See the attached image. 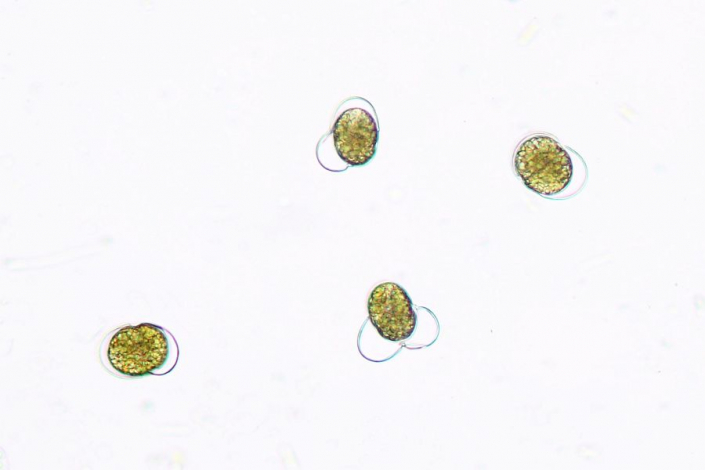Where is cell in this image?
<instances>
[{
	"label": "cell",
	"instance_id": "cell-1",
	"mask_svg": "<svg viewBox=\"0 0 705 470\" xmlns=\"http://www.w3.org/2000/svg\"><path fill=\"white\" fill-rule=\"evenodd\" d=\"M514 170L526 188L553 200L578 195L588 181V168L581 155L544 133L526 136L517 145Z\"/></svg>",
	"mask_w": 705,
	"mask_h": 470
},
{
	"label": "cell",
	"instance_id": "cell-3",
	"mask_svg": "<svg viewBox=\"0 0 705 470\" xmlns=\"http://www.w3.org/2000/svg\"><path fill=\"white\" fill-rule=\"evenodd\" d=\"M336 116L331 129L332 142L337 156L351 167L369 163L376 154L379 127L372 105L362 98L350 104Z\"/></svg>",
	"mask_w": 705,
	"mask_h": 470
},
{
	"label": "cell",
	"instance_id": "cell-4",
	"mask_svg": "<svg viewBox=\"0 0 705 470\" xmlns=\"http://www.w3.org/2000/svg\"><path fill=\"white\" fill-rule=\"evenodd\" d=\"M368 318L385 340L409 339L417 325L413 302L406 290L394 282H383L371 291L367 302Z\"/></svg>",
	"mask_w": 705,
	"mask_h": 470
},
{
	"label": "cell",
	"instance_id": "cell-2",
	"mask_svg": "<svg viewBox=\"0 0 705 470\" xmlns=\"http://www.w3.org/2000/svg\"><path fill=\"white\" fill-rule=\"evenodd\" d=\"M179 345L166 328L142 322L110 331L99 346L103 367L121 379L170 373L179 361Z\"/></svg>",
	"mask_w": 705,
	"mask_h": 470
}]
</instances>
